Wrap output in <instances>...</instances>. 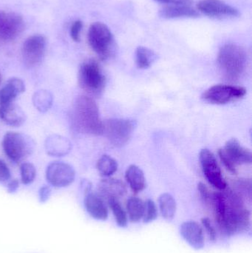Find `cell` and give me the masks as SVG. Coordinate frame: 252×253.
<instances>
[{"label": "cell", "instance_id": "6da1fadb", "mask_svg": "<svg viewBox=\"0 0 252 253\" xmlns=\"http://www.w3.org/2000/svg\"><path fill=\"white\" fill-rule=\"evenodd\" d=\"M223 193L226 199V211L218 224L221 231L228 236L250 231L251 213L244 207L243 198L232 190H227Z\"/></svg>", "mask_w": 252, "mask_h": 253}, {"label": "cell", "instance_id": "7a4b0ae2", "mask_svg": "<svg viewBox=\"0 0 252 253\" xmlns=\"http://www.w3.org/2000/svg\"><path fill=\"white\" fill-rule=\"evenodd\" d=\"M74 121L81 132L96 135L104 133V123L97 104L89 96L77 98L74 106Z\"/></svg>", "mask_w": 252, "mask_h": 253}, {"label": "cell", "instance_id": "3957f363", "mask_svg": "<svg viewBox=\"0 0 252 253\" xmlns=\"http://www.w3.org/2000/svg\"><path fill=\"white\" fill-rule=\"evenodd\" d=\"M219 68L230 80L241 78L247 66V54L241 46L228 43L220 48L217 56Z\"/></svg>", "mask_w": 252, "mask_h": 253}, {"label": "cell", "instance_id": "277c9868", "mask_svg": "<svg viewBox=\"0 0 252 253\" xmlns=\"http://www.w3.org/2000/svg\"><path fill=\"white\" fill-rule=\"evenodd\" d=\"M88 43L92 50L102 60L109 59L115 53V40L110 29L102 22H95L89 28Z\"/></svg>", "mask_w": 252, "mask_h": 253}, {"label": "cell", "instance_id": "5b68a950", "mask_svg": "<svg viewBox=\"0 0 252 253\" xmlns=\"http://www.w3.org/2000/svg\"><path fill=\"white\" fill-rule=\"evenodd\" d=\"M78 84L90 94L99 96L103 92L106 79L99 64L93 59L85 61L78 71Z\"/></svg>", "mask_w": 252, "mask_h": 253}, {"label": "cell", "instance_id": "8992f818", "mask_svg": "<svg viewBox=\"0 0 252 253\" xmlns=\"http://www.w3.org/2000/svg\"><path fill=\"white\" fill-rule=\"evenodd\" d=\"M2 147L9 159L15 163H19L33 153L34 142L31 137L25 134L7 132L3 138Z\"/></svg>", "mask_w": 252, "mask_h": 253}, {"label": "cell", "instance_id": "52a82bcc", "mask_svg": "<svg viewBox=\"0 0 252 253\" xmlns=\"http://www.w3.org/2000/svg\"><path fill=\"white\" fill-rule=\"evenodd\" d=\"M136 127L134 120L111 119L104 123V132L114 146L121 147L128 142Z\"/></svg>", "mask_w": 252, "mask_h": 253}, {"label": "cell", "instance_id": "ba28073f", "mask_svg": "<svg viewBox=\"0 0 252 253\" xmlns=\"http://www.w3.org/2000/svg\"><path fill=\"white\" fill-rule=\"evenodd\" d=\"M247 94V90L243 87L217 84L207 89L202 95L205 102L213 105H225L242 99Z\"/></svg>", "mask_w": 252, "mask_h": 253}, {"label": "cell", "instance_id": "9c48e42d", "mask_svg": "<svg viewBox=\"0 0 252 253\" xmlns=\"http://www.w3.org/2000/svg\"><path fill=\"white\" fill-rule=\"evenodd\" d=\"M200 162L209 183L220 191L226 190L227 184L215 155L208 149H203L200 153Z\"/></svg>", "mask_w": 252, "mask_h": 253}, {"label": "cell", "instance_id": "30bf717a", "mask_svg": "<svg viewBox=\"0 0 252 253\" xmlns=\"http://www.w3.org/2000/svg\"><path fill=\"white\" fill-rule=\"evenodd\" d=\"M47 42L41 35L28 37L22 46V55L24 64L28 68H34L41 63L45 53Z\"/></svg>", "mask_w": 252, "mask_h": 253}, {"label": "cell", "instance_id": "8fae6325", "mask_svg": "<svg viewBox=\"0 0 252 253\" xmlns=\"http://www.w3.org/2000/svg\"><path fill=\"white\" fill-rule=\"evenodd\" d=\"M75 178V169L69 164L62 162H53L47 166L46 178L53 187H68Z\"/></svg>", "mask_w": 252, "mask_h": 253}, {"label": "cell", "instance_id": "7c38bea8", "mask_svg": "<svg viewBox=\"0 0 252 253\" xmlns=\"http://www.w3.org/2000/svg\"><path fill=\"white\" fill-rule=\"evenodd\" d=\"M25 30L23 18L14 12L0 10V39L11 41L17 38Z\"/></svg>", "mask_w": 252, "mask_h": 253}, {"label": "cell", "instance_id": "4fadbf2b", "mask_svg": "<svg viewBox=\"0 0 252 253\" xmlns=\"http://www.w3.org/2000/svg\"><path fill=\"white\" fill-rule=\"evenodd\" d=\"M197 7L201 13L210 17H236L240 14L238 9L222 0H201Z\"/></svg>", "mask_w": 252, "mask_h": 253}, {"label": "cell", "instance_id": "5bb4252c", "mask_svg": "<svg viewBox=\"0 0 252 253\" xmlns=\"http://www.w3.org/2000/svg\"><path fill=\"white\" fill-rule=\"evenodd\" d=\"M222 153L229 159V162L236 167L243 164H251L252 155L251 151L243 147L235 138L229 140L221 149Z\"/></svg>", "mask_w": 252, "mask_h": 253}, {"label": "cell", "instance_id": "9a60e30c", "mask_svg": "<svg viewBox=\"0 0 252 253\" xmlns=\"http://www.w3.org/2000/svg\"><path fill=\"white\" fill-rule=\"evenodd\" d=\"M180 236L193 249L202 250L205 245L204 231L201 226L195 221L182 223L180 227Z\"/></svg>", "mask_w": 252, "mask_h": 253}, {"label": "cell", "instance_id": "2e32d148", "mask_svg": "<svg viewBox=\"0 0 252 253\" xmlns=\"http://www.w3.org/2000/svg\"><path fill=\"white\" fill-rule=\"evenodd\" d=\"M84 207L89 215L98 221H106L108 218V208L103 198L90 190L86 192L84 197Z\"/></svg>", "mask_w": 252, "mask_h": 253}, {"label": "cell", "instance_id": "e0dca14e", "mask_svg": "<svg viewBox=\"0 0 252 253\" xmlns=\"http://www.w3.org/2000/svg\"><path fill=\"white\" fill-rule=\"evenodd\" d=\"M25 90V83L21 79L16 77L9 79L0 90V105L14 102L16 97Z\"/></svg>", "mask_w": 252, "mask_h": 253}, {"label": "cell", "instance_id": "ac0fdd59", "mask_svg": "<svg viewBox=\"0 0 252 253\" xmlns=\"http://www.w3.org/2000/svg\"><path fill=\"white\" fill-rule=\"evenodd\" d=\"M0 119L8 126H19L25 122V114L18 105L12 102L0 105Z\"/></svg>", "mask_w": 252, "mask_h": 253}, {"label": "cell", "instance_id": "d6986e66", "mask_svg": "<svg viewBox=\"0 0 252 253\" xmlns=\"http://www.w3.org/2000/svg\"><path fill=\"white\" fill-rule=\"evenodd\" d=\"M71 141L59 135H52L45 141V150L47 154L56 157H62L71 152Z\"/></svg>", "mask_w": 252, "mask_h": 253}, {"label": "cell", "instance_id": "ffe728a7", "mask_svg": "<svg viewBox=\"0 0 252 253\" xmlns=\"http://www.w3.org/2000/svg\"><path fill=\"white\" fill-rule=\"evenodd\" d=\"M159 15L164 19H179L196 18L199 16V13L189 4H174L161 9Z\"/></svg>", "mask_w": 252, "mask_h": 253}, {"label": "cell", "instance_id": "44dd1931", "mask_svg": "<svg viewBox=\"0 0 252 253\" xmlns=\"http://www.w3.org/2000/svg\"><path fill=\"white\" fill-rule=\"evenodd\" d=\"M99 190L102 197L108 198V199L114 198L118 199L125 194L127 192L125 185L122 181L114 178L104 179L99 185Z\"/></svg>", "mask_w": 252, "mask_h": 253}, {"label": "cell", "instance_id": "7402d4cb", "mask_svg": "<svg viewBox=\"0 0 252 253\" xmlns=\"http://www.w3.org/2000/svg\"><path fill=\"white\" fill-rule=\"evenodd\" d=\"M126 180L134 193L142 191L146 187V179L143 171L136 165H130L125 174Z\"/></svg>", "mask_w": 252, "mask_h": 253}, {"label": "cell", "instance_id": "603a6c76", "mask_svg": "<svg viewBox=\"0 0 252 253\" xmlns=\"http://www.w3.org/2000/svg\"><path fill=\"white\" fill-rule=\"evenodd\" d=\"M160 211L164 219L171 221L177 211V205L174 198L170 193H163L158 199Z\"/></svg>", "mask_w": 252, "mask_h": 253}, {"label": "cell", "instance_id": "cb8c5ba5", "mask_svg": "<svg viewBox=\"0 0 252 253\" xmlns=\"http://www.w3.org/2000/svg\"><path fill=\"white\" fill-rule=\"evenodd\" d=\"M144 210V202L139 198L133 196L127 200V217L131 222H139L143 218Z\"/></svg>", "mask_w": 252, "mask_h": 253}, {"label": "cell", "instance_id": "d4e9b609", "mask_svg": "<svg viewBox=\"0 0 252 253\" xmlns=\"http://www.w3.org/2000/svg\"><path fill=\"white\" fill-rule=\"evenodd\" d=\"M158 56L153 50L147 47H140L136 49V62L137 67L140 69L149 68L156 60Z\"/></svg>", "mask_w": 252, "mask_h": 253}, {"label": "cell", "instance_id": "484cf974", "mask_svg": "<svg viewBox=\"0 0 252 253\" xmlns=\"http://www.w3.org/2000/svg\"><path fill=\"white\" fill-rule=\"evenodd\" d=\"M53 95L46 90H38L33 96V103L34 106L41 113L48 111L53 105Z\"/></svg>", "mask_w": 252, "mask_h": 253}, {"label": "cell", "instance_id": "4316f807", "mask_svg": "<svg viewBox=\"0 0 252 253\" xmlns=\"http://www.w3.org/2000/svg\"><path fill=\"white\" fill-rule=\"evenodd\" d=\"M108 200V205L112 211L117 225L120 227H127L128 224V217H127V212L124 211L121 203L118 202V199L111 198Z\"/></svg>", "mask_w": 252, "mask_h": 253}, {"label": "cell", "instance_id": "83f0119b", "mask_svg": "<svg viewBox=\"0 0 252 253\" xmlns=\"http://www.w3.org/2000/svg\"><path fill=\"white\" fill-rule=\"evenodd\" d=\"M97 169L101 175L104 176H110L116 172L118 163L111 156L104 155L98 161Z\"/></svg>", "mask_w": 252, "mask_h": 253}, {"label": "cell", "instance_id": "f1b7e54d", "mask_svg": "<svg viewBox=\"0 0 252 253\" xmlns=\"http://www.w3.org/2000/svg\"><path fill=\"white\" fill-rule=\"evenodd\" d=\"M20 173L22 184L28 185L35 179L36 169L33 164L24 162L20 166Z\"/></svg>", "mask_w": 252, "mask_h": 253}, {"label": "cell", "instance_id": "f546056e", "mask_svg": "<svg viewBox=\"0 0 252 253\" xmlns=\"http://www.w3.org/2000/svg\"><path fill=\"white\" fill-rule=\"evenodd\" d=\"M144 204L145 210L143 221L145 224H149L158 218V209H157L156 205L152 199H147Z\"/></svg>", "mask_w": 252, "mask_h": 253}, {"label": "cell", "instance_id": "4dcf8cb0", "mask_svg": "<svg viewBox=\"0 0 252 253\" xmlns=\"http://www.w3.org/2000/svg\"><path fill=\"white\" fill-rule=\"evenodd\" d=\"M237 192L238 195L242 197L243 196H251L252 184L251 181L247 179H240L236 184Z\"/></svg>", "mask_w": 252, "mask_h": 253}, {"label": "cell", "instance_id": "1f68e13d", "mask_svg": "<svg viewBox=\"0 0 252 253\" xmlns=\"http://www.w3.org/2000/svg\"><path fill=\"white\" fill-rule=\"evenodd\" d=\"M201 224H202L203 227H204L206 231H207L210 241H212V242H216V239H217V233H216V228H215L214 226L212 224L210 218H203L202 219H201Z\"/></svg>", "mask_w": 252, "mask_h": 253}, {"label": "cell", "instance_id": "d6a6232c", "mask_svg": "<svg viewBox=\"0 0 252 253\" xmlns=\"http://www.w3.org/2000/svg\"><path fill=\"white\" fill-rule=\"evenodd\" d=\"M198 191H199L200 195H201V199H203L204 202L207 205L211 204L212 197L213 194L210 193V190L208 187L204 184V183H199L198 185Z\"/></svg>", "mask_w": 252, "mask_h": 253}, {"label": "cell", "instance_id": "836d02e7", "mask_svg": "<svg viewBox=\"0 0 252 253\" xmlns=\"http://www.w3.org/2000/svg\"><path fill=\"white\" fill-rule=\"evenodd\" d=\"M83 28V23L81 20H77L73 22L71 28V36L75 42H79L80 34Z\"/></svg>", "mask_w": 252, "mask_h": 253}, {"label": "cell", "instance_id": "e575fe53", "mask_svg": "<svg viewBox=\"0 0 252 253\" xmlns=\"http://www.w3.org/2000/svg\"><path fill=\"white\" fill-rule=\"evenodd\" d=\"M10 179V169L5 162L0 159V182H6Z\"/></svg>", "mask_w": 252, "mask_h": 253}, {"label": "cell", "instance_id": "d590c367", "mask_svg": "<svg viewBox=\"0 0 252 253\" xmlns=\"http://www.w3.org/2000/svg\"><path fill=\"white\" fill-rule=\"evenodd\" d=\"M51 195V189L48 186H43L38 191V197L41 203H45L50 199Z\"/></svg>", "mask_w": 252, "mask_h": 253}, {"label": "cell", "instance_id": "8d00e7d4", "mask_svg": "<svg viewBox=\"0 0 252 253\" xmlns=\"http://www.w3.org/2000/svg\"><path fill=\"white\" fill-rule=\"evenodd\" d=\"M159 2L164 3V4H192V0H155Z\"/></svg>", "mask_w": 252, "mask_h": 253}, {"label": "cell", "instance_id": "74e56055", "mask_svg": "<svg viewBox=\"0 0 252 253\" xmlns=\"http://www.w3.org/2000/svg\"><path fill=\"white\" fill-rule=\"evenodd\" d=\"M19 183L17 179H13L7 184V191L10 193H14L19 188Z\"/></svg>", "mask_w": 252, "mask_h": 253}, {"label": "cell", "instance_id": "f35d334b", "mask_svg": "<svg viewBox=\"0 0 252 253\" xmlns=\"http://www.w3.org/2000/svg\"><path fill=\"white\" fill-rule=\"evenodd\" d=\"M1 73H0V84H1Z\"/></svg>", "mask_w": 252, "mask_h": 253}]
</instances>
